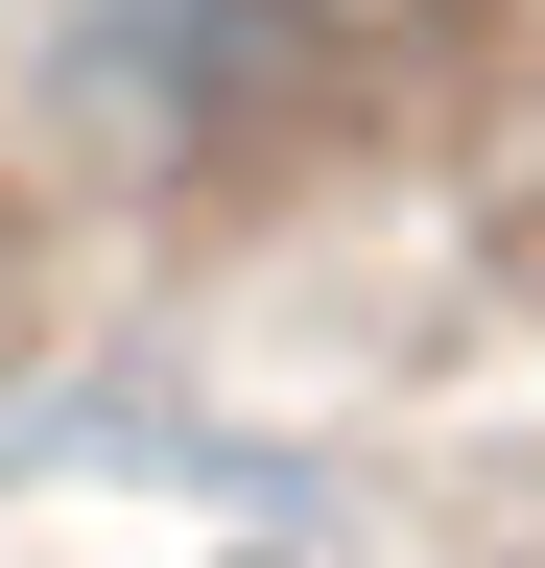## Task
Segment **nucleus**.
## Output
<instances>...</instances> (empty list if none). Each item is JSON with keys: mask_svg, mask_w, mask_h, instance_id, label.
<instances>
[{"mask_svg": "<svg viewBox=\"0 0 545 568\" xmlns=\"http://www.w3.org/2000/svg\"><path fill=\"white\" fill-rule=\"evenodd\" d=\"M0 308H24V237H0Z\"/></svg>", "mask_w": 545, "mask_h": 568, "instance_id": "f257e3e1", "label": "nucleus"}]
</instances>
